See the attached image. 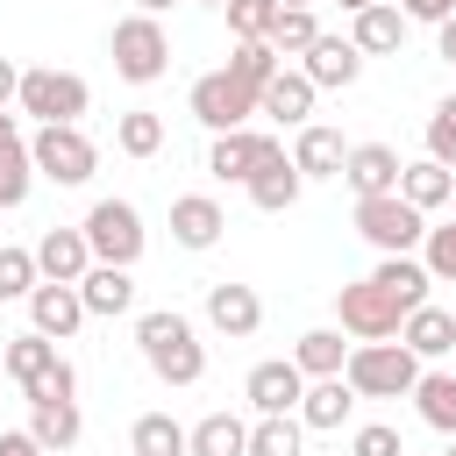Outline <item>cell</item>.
<instances>
[{
    "label": "cell",
    "mask_w": 456,
    "mask_h": 456,
    "mask_svg": "<svg viewBox=\"0 0 456 456\" xmlns=\"http://www.w3.org/2000/svg\"><path fill=\"white\" fill-rule=\"evenodd\" d=\"M221 228H228L221 200H207V192L171 200V242H178V249H214V242H221Z\"/></svg>",
    "instance_id": "ffe728a7"
},
{
    "label": "cell",
    "mask_w": 456,
    "mask_h": 456,
    "mask_svg": "<svg viewBox=\"0 0 456 456\" xmlns=\"http://www.w3.org/2000/svg\"><path fill=\"white\" fill-rule=\"evenodd\" d=\"M200 7H228V0H200Z\"/></svg>",
    "instance_id": "816d5d0a"
},
{
    "label": "cell",
    "mask_w": 456,
    "mask_h": 456,
    "mask_svg": "<svg viewBox=\"0 0 456 456\" xmlns=\"http://www.w3.org/2000/svg\"><path fill=\"white\" fill-rule=\"evenodd\" d=\"M78 299H86V314H100V321L128 314V306H135V278H128V264H93V271L78 278Z\"/></svg>",
    "instance_id": "cb8c5ba5"
},
{
    "label": "cell",
    "mask_w": 456,
    "mask_h": 456,
    "mask_svg": "<svg viewBox=\"0 0 456 456\" xmlns=\"http://www.w3.org/2000/svg\"><path fill=\"white\" fill-rule=\"evenodd\" d=\"M36 278H43V271H36V249L0 242V306H7V299H28V292H36Z\"/></svg>",
    "instance_id": "8d00e7d4"
},
{
    "label": "cell",
    "mask_w": 456,
    "mask_h": 456,
    "mask_svg": "<svg viewBox=\"0 0 456 456\" xmlns=\"http://www.w3.org/2000/svg\"><path fill=\"white\" fill-rule=\"evenodd\" d=\"M399 14H406V21H449L456 0H399Z\"/></svg>",
    "instance_id": "ee69618b"
},
{
    "label": "cell",
    "mask_w": 456,
    "mask_h": 456,
    "mask_svg": "<svg viewBox=\"0 0 456 456\" xmlns=\"http://www.w3.org/2000/svg\"><path fill=\"white\" fill-rule=\"evenodd\" d=\"M249 449V420L242 413H207L185 428V456H242Z\"/></svg>",
    "instance_id": "4316f807"
},
{
    "label": "cell",
    "mask_w": 456,
    "mask_h": 456,
    "mask_svg": "<svg viewBox=\"0 0 456 456\" xmlns=\"http://www.w3.org/2000/svg\"><path fill=\"white\" fill-rule=\"evenodd\" d=\"M399 150L392 142H349V157H342V178H349V192L356 200H370V192H399Z\"/></svg>",
    "instance_id": "5bb4252c"
},
{
    "label": "cell",
    "mask_w": 456,
    "mask_h": 456,
    "mask_svg": "<svg viewBox=\"0 0 456 456\" xmlns=\"http://www.w3.org/2000/svg\"><path fill=\"white\" fill-rule=\"evenodd\" d=\"M256 114V93L221 64V71H207V78H192V121L200 128H214V135H228V128H242Z\"/></svg>",
    "instance_id": "30bf717a"
},
{
    "label": "cell",
    "mask_w": 456,
    "mask_h": 456,
    "mask_svg": "<svg viewBox=\"0 0 456 456\" xmlns=\"http://www.w3.org/2000/svg\"><path fill=\"white\" fill-rule=\"evenodd\" d=\"M428 157L456 171V93H449V100H435V114H428Z\"/></svg>",
    "instance_id": "60d3db41"
},
{
    "label": "cell",
    "mask_w": 456,
    "mask_h": 456,
    "mask_svg": "<svg viewBox=\"0 0 456 456\" xmlns=\"http://www.w3.org/2000/svg\"><path fill=\"white\" fill-rule=\"evenodd\" d=\"M299 392H306V370H299L292 356L256 363V370H249V385H242V399H249L256 413H292V406H299Z\"/></svg>",
    "instance_id": "9a60e30c"
},
{
    "label": "cell",
    "mask_w": 456,
    "mask_h": 456,
    "mask_svg": "<svg viewBox=\"0 0 456 456\" xmlns=\"http://www.w3.org/2000/svg\"><path fill=\"white\" fill-rule=\"evenodd\" d=\"M299 185H306V178H299V164L285 157V142H278V150H271V157H264V164L242 178V192H249L264 214H285V207L299 200Z\"/></svg>",
    "instance_id": "d6986e66"
},
{
    "label": "cell",
    "mask_w": 456,
    "mask_h": 456,
    "mask_svg": "<svg viewBox=\"0 0 456 456\" xmlns=\"http://www.w3.org/2000/svg\"><path fill=\"white\" fill-rule=\"evenodd\" d=\"M271 150H278V135H249V128H228V135H214V150H207V171H214L221 185H228V178L242 185V178H249V171H256Z\"/></svg>",
    "instance_id": "ac0fdd59"
},
{
    "label": "cell",
    "mask_w": 456,
    "mask_h": 456,
    "mask_svg": "<svg viewBox=\"0 0 456 456\" xmlns=\"http://www.w3.org/2000/svg\"><path fill=\"white\" fill-rule=\"evenodd\" d=\"M28 435H36L43 449H71V442L86 435L78 399H28Z\"/></svg>",
    "instance_id": "484cf974"
},
{
    "label": "cell",
    "mask_w": 456,
    "mask_h": 456,
    "mask_svg": "<svg viewBox=\"0 0 456 456\" xmlns=\"http://www.w3.org/2000/svg\"><path fill=\"white\" fill-rule=\"evenodd\" d=\"M342 378H349V392L356 399H406L413 392V378H420V356L406 349V342H356L349 349V363H342Z\"/></svg>",
    "instance_id": "3957f363"
},
{
    "label": "cell",
    "mask_w": 456,
    "mask_h": 456,
    "mask_svg": "<svg viewBox=\"0 0 456 456\" xmlns=\"http://www.w3.org/2000/svg\"><path fill=\"white\" fill-rule=\"evenodd\" d=\"M449 207H456V192H449Z\"/></svg>",
    "instance_id": "f5cc1de1"
},
{
    "label": "cell",
    "mask_w": 456,
    "mask_h": 456,
    "mask_svg": "<svg viewBox=\"0 0 456 456\" xmlns=\"http://www.w3.org/2000/svg\"><path fill=\"white\" fill-rule=\"evenodd\" d=\"M78 228H86L93 264H128V271H135V256H142V242H150V228H142L135 200H93Z\"/></svg>",
    "instance_id": "8992f818"
},
{
    "label": "cell",
    "mask_w": 456,
    "mask_h": 456,
    "mask_svg": "<svg viewBox=\"0 0 456 456\" xmlns=\"http://www.w3.org/2000/svg\"><path fill=\"white\" fill-rule=\"evenodd\" d=\"M299 413H256V428H249V449L242 456H299Z\"/></svg>",
    "instance_id": "1f68e13d"
},
{
    "label": "cell",
    "mask_w": 456,
    "mask_h": 456,
    "mask_svg": "<svg viewBox=\"0 0 456 456\" xmlns=\"http://www.w3.org/2000/svg\"><path fill=\"white\" fill-rule=\"evenodd\" d=\"M0 342H7V335H0Z\"/></svg>",
    "instance_id": "11a10c76"
},
{
    "label": "cell",
    "mask_w": 456,
    "mask_h": 456,
    "mask_svg": "<svg viewBox=\"0 0 456 456\" xmlns=\"http://www.w3.org/2000/svg\"><path fill=\"white\" fill-rule=\"evenodd\" d=\"M420 264H428V278H435V285H456V221L420 235Z\"/></svg>",
    "instance_id": "f35d334b"
},
{
    "label": "cell",
    "mask_w": 456,
    "mask_h": 456,
    "mask_svg": "<svg viewBox=\"0 0 456 456\" xmlns=\"http://www.w3.org/2000/svg\"><path fill=\"white\" fill-rule=\"evenodd\" d=\"M221 14H228V36L242 43V36H271V21H278V0H228Z\"/></svg>",
    "instance_id": "ab89813d"
},
{
    "label": "cell",
    "mask_w": 456,
    "mask_h": 456,
    "mask_svg": "<svg viewBox=\"0 0 456 456\" xmlns=\"http://www.w3.org/2000/svg\"><path fill=\"white\" fill-rule=\"evenodd\" d=\"M370 278H378V285H385L406 314H413V306L428 299V285H435V278H428V264H420L413 249H406V256H378V271H370Z\"/></svg>",
    "instance_id": "f546056e"
},
{
    "label": "cell",
    "mask_w": 456,
    "mask_h": 456,
    "mask_svg": "<svg viewBox=\"0 0 456 456\" xmlns=\"http://www.w3.org/2000/svg\"><path fill=\"white\" fill-rule=\"evenodd\" d=\"M36 271L57 278V285H78L93 271V249H86V228H43L36 242Z\"/></svg>",
    "instance_id": "44dd1931"
},
{
    "label": "cell",
    "mask_w": 456,
    "mask_h": 456,
    "mask_svg": "<svg viewBox=\"0 0 456 456\" xmlns=\"http://www.w3.org/2000/svg\"><path fill=\"white\" fill-rule=\"evenodd\" d=\"M278 7H314V0H278Z\"/></svg>",
    "instance_id": "f907efd6"
},
{
    "label": "cell",
    "mask_w": 456,
    "mask_h": 456,
    "mask_svg": "<svg viewBox=\"0 0 456 456\" xmlns=\"http://www.w3.org/2000/svg\"><path fill=\"white\" fill-rule=\"evenodd\" d=\"M449 456H456V449H449Z\"/></svg>",
    "instance_id": "db71d44e"
},
{
    "label": "cell",
    "mask_w": 456,
    "mask_h": 456,
    "mask_svg": "<svg viewBox=\"0 0 456 456\" xmlns=\"http://www.w3.org/2000/svg\"><path fill=\"white\" fill-rule=\"evenodd\" d=\"M7 142H21V121H14L7 107H0V150H7Z\"/></svg>",
    "instance_id": "7dc6e473"
},
{
    "label": "cell",
    "mask_w": 456,
    "mask_h": 456,
    "mask_svg": "<svg viewBox=\"0 0 456 456\" xmlns=\"http://www.w3.org/2000/svg\"><path fill=\"white\" fill-rule=\"evenodd\" d=\"M349 43H356L363 57H392V50L406 43V14H399V0H370V7H356V14H349Z\"/></svg>",
    "instance_id": "2e32d148"
},
{
    "label": "cell",
    "mask_w": 456,
    "mask_h": 456,
    "mask_svg": "<svg viewBox=\"0 0 456 456\" xmlns=\"http://www.w3.org/2000/svg\"><path fill=\"white\" fill-rule=\"evenodd\" d=\"M335 321H342V335H356V342H385V335H399L406 306H399L378 278H349V285L335 292Z\"/></svg>",
    "instance_id": "9c48e42d"
},
{
    "label": "cell",
    "mask_w": 456,
    "mask_h": 456,
    "mask_svg": "<svg viewBox=\"0 0 456 456\" xmlns=\"http://www.w3.org/2000/svg\"><path fill=\"white\" fill-rule=\"evenodd\" d=\"M349 406H356V392H349V378H306V392H299V428H314V435H328V428H342L349 420Z\"/></svg>",
    "instance_id": "7402d4cb"
},
{
    "label": "cell",
    "mask_w": 456,
    "mask_h": 456,
    "mask_svg": "<svg viewBox=\"0 0 456 456\" xmlns=\"http://www.w3.org/2000/svg\"><path fill=\"white\" fill-rule=\"evenodd\" d=\"M292 363H299L306 378H342V363H349L342 328H306V335H299V349H292Z\"/></svg>",
    "instance_id": "4dcf8cb0"
},
{
    "label": "cell",
    "mask_w": 456,
    "mask_h": 456,
    "mask_svg": "<svg viewBox=\"0 0 456 456\" xmlns=\"http://www.w3.org/2000/svg\"><path fill=\"white\" fill-rule=\"evenodd\" d=\"M114 150H121V157H157V150H164V121H157L150 107H128V114L114 121Z\"/></svg>",
    "instance_id": "836d02e7"
},
{
    "label": "cell",
    "mask_w": 456,
    "mask_h": 456,
    "mask_svg": "<svg viewBox=\"0 0 456 456\" xmlns=\"http://www.w3.org/2000/svg\"><path fill=\"white\" fill-rule=\"evenodd\" d=\"M207 328L228 335V342H249V335L264 328V299H256V285H235V278L207 285Z\"/></svg>",
    "instance_id": "7c38bea8"
},
{
    "label": "cell",
    "mask_w": 456,
    "mask_h": 456,
    "mask_svg": "<svg viewBox=\"0 0 456 456\" xmlns=\"http://www.w3.org/2000/svg\"><path fill=\"white\" fill-rule=\"evenodd\" d=\"M342 157H349V142H342L335 128L299 121V135H292V164H299V178H342Z\"/></svg>",
    "instance_id": "603a6c76"
},
{
    "label": "cell",
    "mask_w": 456,
    "mask_h": 456,
    "mask_svg": "<svg viewBox=\"0 0 456 456\" xmlns=\"http://www.w3.org/2000/svg\"><path fill=\"white\" fill-rule=\"evenodd\" d=\"M93 314H86V299H78V285H57V278H36V292H28V328L36 335H50V342H71L78 328H86Z\"/></svg>",
    "instance_id": "8fae6325"
},
{
    "label": "cell",
    "mask_w": 456,
    "mask_h": 456,
    "mask_svg": "<svg viewBox=\"0 0 456 456\" xmlns=\"http://www.w3.org/2000/svg\"><path fill=\"white\" fill-rule=\"evenodd\" d=\"M435 57H442V64H456V14H449V21H435Z\"/></svg>",
    "instance_id": "f6af8a7d"
},
{
    "label": "cell",
    "mask_w": 456,
    "mask_h": 456,
    "mask_svg": "<svg viewBox=\"0 0 456 456\" xmlns=\"http://www.w3.org/2000/svg\"><path fill=\"white\" fill-rule=\"evenodd\" d=\"M406 399L420 406V420H428L435 435H456V370H420Z\"/></svg>",
    "instance_id": "f1b7e54d"
},
{
    "label": "cell",
    "mask_w": 456,
    "mask_h": 456,
    "mask_svg": "<svg viewBox=\"0 0 456 456\" xmlns=\"http://www.w3.org/2000/svg\"><path fill=\"white\" fill-rule=\"evenodd\" d=\"M135 14H157V21H164V14H171V0H135Z\"/></svg>",
    "instance_id": "c3c4849f"
},
{
    "label": "cell",
    "mask_w": 456,
    "mask_h": 456,
    "mask_svg": "<svg viewBox=\"0 0 456 456\" xmlns=\"http://www.w3.org/2000/svg\"><path fill=\"white\" fill-rule=\"evenodd\" d=\"M349 456H406V449H399V428L370 420V428H356V435H349Z\"/></svg>",
    "instance_id": "b9f144b4"
},
{
    "label": "cell",
    "mask_w": 456,
    "mask_h": 456,
    "mask_svg": "<svg viewBox=\"0 0 456 456\" xmlns=\"http://www.w3.org/2000/svg\"><path fill=\"white\" fill-rule=\"evenodd\" d=\"M107 50H114V71L128 86H157L171 71V36H164L157 14H121L114 36H107Z\"/></svg>",
    "instance_id": "5b68a950"
},
{
    "label": "cell",
    "mask_w": 456,
    "mask_h": 456,
    "mask_svg": "<svg viewBox=\"0 0 456 456\" xmlns=\"http://www.w3.org/2000/svg\"><path fill=\"white\" fill-rule=\"evenodd\" d=\"M356 235H363L378 256H406V249H420L428 214L406 207L399 192H370V200H356Z\"/></svg>",
    "instance_id": "52a82bcc"
},
{
    "label": "cell",
    "mask_w": 456,
    "mask_h": 456,
    "mask_svg": "<svg viewBox=\"0 0 456 456\" xmlns=\"http://www.w3.org/2000/svg\"><path fill=\"white\" fill-rule=\"evenodd\" d=\"M14 107H21V114H36V121H86L93 93H86V78H78V71L36 64V71H21V93H14Z\"/></svg>",
    "instance_id": "ba28073f"
},
{
    "label": "cell",
    "mask_w": 456,
    "mask_h": 456,
    "mask_svg": "<svg viewBox=\"0 0 456 456\" xmlns=\"http://www.w3.org/2000/svg\"><path fill=\"white\" fill-rule=\"evenodd\" d=\"M299 71H306L321 93H335V86H356V78H363V50H356L349 36H314V43L299 50Z\"/></svg>",
    "instance_id": "4fadbf2b"
},
{
    "label": "cell",
    "mask_w": 456,
    "mask_h": 456,
    "mask_svg": "<svg viewBox=\"0 0 456 456\" xmlns=\"http://www.w3.org/2000/svg\"><path fill=\"white\" fill-rule=\"evenodd\" d=\"M314 93H321V86H314L306 71H285V64H278V71H271V86L256 93V114H271L278 128H299V121L314 114Z\"/></svg>",
    "instance_id": "e0dca14e"
},
{
    "label": "cell",
    "mask_w": 456,
    "mask_h": 456,
    "mask_svg": "<svg viewBox=\"0 0 456 456\" xmlns=\"http://www.w3.org/2000/svg\"><path fill=\"white\" fill-rule=\"evenodd\" d=\"M28 164H36V178H50V185H86V178L100 171V150H93V135H86L78 121H36Z\"/></svg>",
    "instance_id": "277c9868"
},
{
    "label": "cell",
    "mask_w": 456,
    "mask_h": 456,
    "mask_svg": "<svg viewBox=\"0 0 456 456\" xmlns=\"http://www.w3.org/2000/svg\"><path fill=\"white\" fill-rule=\"evenodd\" d=\"M356 7H370V0H342V14H356Z\"/></svg>",
    "instance_id": "681fc988"
},
{
    "label": "cell",
    "mask_w": 456,
    "mask_h": 456,
    "mask_svg": "<svg viewBox=\"0 0 456 456\" xmlns=\"http://www.w3.org/2000/svg\"><path fill=\"white\" fill-rule=\"evenodd\" d=\"M28 185H36L28 142H7V150H0V214H7V207H21V200H28Z\"/></svg>",
    "instance_id": "74e56055"
},
{
    "label": "cell",
    "mask_w": 456,
    "mask_h": 456,
    "mask_svg": "<svg viewBox=\"0 0 456 456\" xmlns=\"http://www.w3.org/2000/svg\"><path fill=\"white\" fill-rule=\"evenodd\" d=\"M14 93H21V64L0 57V107H14Z\"/></svg>",
    "instance_id": "bcb514c9"
},
{
    "label": "cell",
    "mask_w": 456,
    "mask_h": 456,
    "mask_svg": "<svg viewBox=\"0 0 456 456\" xmlns=\"http://www.w3.org/2000/svg\"><path fill=\"white\" fill-rule=\"evenodd\" d=\"M278 64H285V57H278V50H271V43H264V36H242V43H235V50H228V71H235V78H242V86H249V93H264V86H271V71H278Z\"/></svg>",
    "instance_id": "d6a6232c"
},
{
    "label": "cell",
    "mask_w": 456,
    "mask_h": 456,
    "mask_svg": "<svg viewBox=\"0 0 456 456\" xmlns=\"http://www.w3.org/2000/svg\"><path fill=\"white\" fill-rule=\"evenodd\" d=\"M135 349H142V363H150L164 385H200V378H207V342H200V328H192L178 306H150V314L135 321Z\"/></svg>",
    "instance_id": "6da1fadb"
},
{
    "label": "cell",
    "mask_w": 456,
    "mask_h": 456,
    "mask_svg": "<svg viewBox=\"0 0 456 456\" xmlns=\"http://www.w3.org/2000/svg\"><path fill=\"white\" fill-rule=\"evenodd\" d=\"M314 36H321L314 7H278V21H271V36H264V43H271L278 57H299V50L314 43Z\"/></svg>",
    "instance_id": "d590c367"
},
{
    "label": "cell",
    "mask_w": 456,
    "mask_h": 456,
    "mask_svg": "<svg viewBox=\"0 0 456 456\" xmlns=\"http://www.w3.org/2000/svg\"><path fill=\"white\" fill-rule=\"evenodd\" d=\"M0 456H50V449H43L28 428H0Z\"/></svg>",
    "instance_id": "7bdbcfd3"
},
{
    "label": "cell",
    "mask_w": 456,
    "mask_h": 456,
    "mask_svg": "<svg viewBox=\"0 0 456 456\" xmlns=\"http://www.w3.org/2000/svg\"><path fill=\"white\" fill-rule=\"evenodd\" d=\"M449 192H456V171H449V164H435V157H420V164H406V171H399V200H406V207H420V214L449 207Z\"/></svg>",
    "instance_id": "83f0119b"
},
{
    "label": "cell",
    "mask_w": 456,
    "mask_h": 456,
    "mask_svg": "<svg viewBox=\"0 0 456 456\" xmlns=\"http://www.w3.org/2000/svg\"><path fill=\"white\" fill-rule=\"evenodd\" d=\"M128 449H135V456H185V428H178L171 413H142V420L128 428Z\"/></svg>",
    "instance_id": "e575fe53"
},
{
    "label": "cell",
    "mask_w": 456,
    "mask_h": 456,
    "mask_svg": "<svg viewBox=\"0 0 456 456\" xmlns=\"http://www.w3.org/2000/svg\"><path fill=\"white\" fill-rule=\"evenodd\" d=\"M399 342H406L413 356H449V349H456V314L435 306V299H420V306L399 321Z\"/></svg>",
    "instance_id": "d4e9b609"
},
{
    "label": "cell",
    "mask_w": 456,
    "mask_h": 456,
    "mask_svg": "<svg viewBox=\"0 0 456 456\" xmlns=\"http://www.w3.org/2000/svg\"><path fill=\"white\" fill-rule=\"evenodd\" d=\"M0 370H7L28 399H71V392H78V370H71V363L57 356V342H50V335H36V328L0 342Z\"/></svg>",
    "instance_id": "7a4b0ae2"
}]
</instances>
